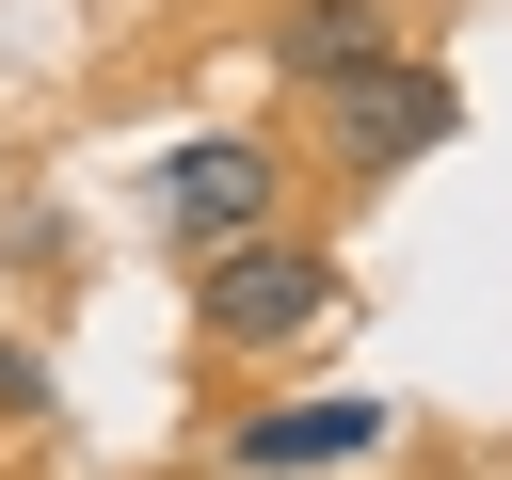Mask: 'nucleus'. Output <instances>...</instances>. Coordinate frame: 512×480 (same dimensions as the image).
Returning <instances> with one entry per match:
<instances>
[{"label": "nucleus", "instance_id": "f257e3e1", "mask_svg": "<svg viewBox=\"0 0 512 480\" xmlns=\"http://www.w3.org/2000/svg\"><path fill=\"white\" fill-rule=\"evenodd\" d=\"M304 320H336V256H304V240H224L208 256V336L224 352H272V336H304Z\"/></svg>", "mask_w": 512, "mask_h": 480}, {"label": "nucleus", "instance_id": "7ed1b4c3", "mask_svg": "<svg viewBox=\"0 0 512 480\" xmlns=\"http://www.w3.org/2000/svg\"><path fill=\"white\" fill-rule=\"evenodd\" d=\"M144 208H160L176 240H256V224H272V144H256V128H208V144H176V160L144 176Z\"/></svg>", "mask_w": 512, "mask_h": 480}, {"label": "nucleus", "instance_id": "20e7f679", "mask_svg": "<svg viewBox=\"0 0 512 480\" xmlns=\"http://www.w3.org/2000/svg\"><path fill=\"white\" fill-rule=\"evenodd\" d=\"M400 48H416V16H400V0H288V16H272V64H288L304 96H336V80L400 64Z\"/></svg>", "mask_w": 512, "mask_h": 480}, {"label": "nucleus", "instance_id": "39448f33", "mask_svg": "<svg viewBox=\"0 0 512 480\" xmlns=\"http://www.w3.org/2000/svg\"><path fill=\"white\" fill-rule=\"evenodd\" d=\"M384 448V384H352V400H272V416H240V464L256 480H320V464H368Z\"/></svg>", "mask_w": 512, "mask_h": 480}, {"label": "nucleus", "instance_id": "f03ea898", "mask_svg": "<svg viewBox=\"0 0 512 480\" xmlns=\"http://www.w3.org/2000/svg\"><path fill=\"white\" fill-rule=\"evenodd\" d=\"M448 128H464V80L416 64V48L368 64V80H336V160H352V176H400V160H432Z\"/></svg>", "mask_w": 512, "mask_h": 480}]
</instances>
